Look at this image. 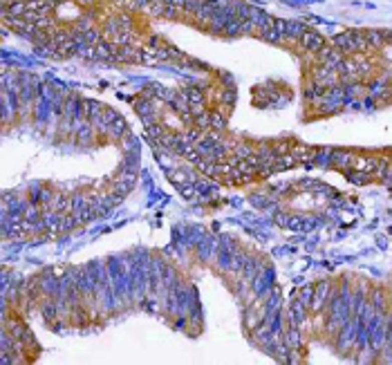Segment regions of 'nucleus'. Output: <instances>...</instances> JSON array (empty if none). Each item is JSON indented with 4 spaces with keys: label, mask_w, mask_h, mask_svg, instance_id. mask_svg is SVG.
<instances>
[{
    "label": "nucleus",
    "mask_w": 392,
    "mask_h": 365,
    "mask_svg": "<svg viewBox=\"0 0 392 365\" xmlns=\"http://www.w3.org/2000/svg\"><path fill=\"white\" fill-rule=\"evenodd\" d=\"M332 291H334V285L332 280H321L316 287H314V298L309 302V311L318 314V311L327 309V302L332 298Z\"/></svg>",
    "instance_id": "obj_1"
},
{
    "label": "nucleus",
    "mask_w": 392,
    "mask_h": 365,
    "mask_svg": "<svg viewBox=\"0 0 392 365\" xmlns=\"http://www.w3.org/2000/svg\"><path fill=\"white\" fill-rule=\"evenodd\" d=\"M356 155L352 150H334L332 152V164L334 168H341V170H347V168H356Z\"/></svg>",
    "instance_id": "obj_2"
},
{
    "label": "nucleus",
    "mask_w": 392,
    "mask_h": 365,
    "mask_svg": "<svg viewBox=\"0 0 392 365\" xmlns=\"http://www.w3.org/2000/svg\"><path fill=\"white\" fill-rule=\"evenodd\" d=\"M300 47H303L305 52H309V54H316L321 47H325V38L321 36L318 32H305L303 38H300Z\"/></svg>",
    "instance_id": "obj_3"
},
{
    "label": "nucleus",
    "mask_w": 392,
    "mask_h": 365,
    "mask_svg": "<svg viewBox=\"0 0 392 365\" xmlns=\"http://www.w3.org/2000/svg\"><path fill=\"white\" fill-rule=\"evenodd\" d=\"M289 155L296 159V164H309V161H314V155H316V150L309 146H303V143H296V146H289Z\"/></svg>",
    "instance_id": "obj_4"
},
{
    "label": "nucleus",
    "mask_w": 392,
    "mask_h": 365,
    "mask_svg": "<svg viewBox=\"0 0 392 365\" xmlns=\"http://www.w3.org/2000/svg\"><path fill=\"white\" fill-rule=\"evenodd\" d=\"M307 32V27H305L303 21H287V41L300 43V38H303V34Z\"/></svg>",
    "instance_id": "obj_5"
},
{
    "label": "nucleus",
    "mask_w": 392,
    "mask_h": 365,
    "mask_svg": "<svg viewBox=\"0 0 392 365\" xmlns=\"http://www.w3.org/2000/svg\"><path fill=\"white\" fill-rule=\"evenodd\" d=\"M285 343L289 345L291 349H296V347H300L303 345V334H300V325H289V329L285 332Z\"/></svg>",
    "instance_id": "obj_6"
},
{
    "label": "nucleus",
    "mask_w": 392,
    "mask_h": 365,
    "mask_svg": "<svg viewBox=\"0 0 392 365\" xmlns=\"http://www.w3.org/2000/svg\"><path fill=\"white\" fill-rule=\"evenodd\" d=\"M251 155H256V148H253L251 143H236V146H233V157H236L238 161L249 159Z\"/></svg>",
    "instance_id": "obj_7"
},
{
    "label": "nucleus",
    "mask_w": 392,
    "mask_h": 365,
    "mask_svg": "<svg viewBox=\"0 0 392 365\" xmlns=\"http://www.w3.org/2000/svg\"><path fill=\"white\" fill-rule=\"evenodd\" d=\"M365 38H367V45L370 47H374V50H381V47L385 45V32H374V30H370V32H365Z\"/></svg>",
    "instance_id": "obj_8"
},
{
    "label": "nucleus",
    "mask_w": 392,
    "mask_h": 365,
    "mask_svg": "<svg viewBox=\"0 0 392 365\" xmlns=\"http://www.w3.org/2000/svg\"><path fill=\"white\" fill-rule=\"evenodd\" d=\"M103 34L108 38H114L117 34H121V23L119 18H106V25H103Z\"/></svg>",
    "instance_id": "obj_9"
},
{
    "label": "nucleus",
    "mask_w": 392,
    "mask_h": 365,
    "mask_svg": "<svg viewBox=\"0 0 392 365\" xmlns=\"http://www.w3.org/2000/svg\"><path fill=\"white\" fill-rule=\"evenodd\" d=\"M385 302H388V296H385L383 289H374V291H372V305H374L376 311L383 314V311H385Z\"/></svg>",
    "instance_id": "obj_10"
},
{
    "label": "nucleus",
    "mask_w": 392,
    "mask_h": 365,
    "mask_svg": "<svg viewBox=\"0 0 392 365\" xmlns=\"http://www.w3.org/2000/svg\"><path fill=\"white\" fill-rule=\"evenodd\" d=\"M390 164H392L390 159H376V168H374V172H372V177H374V179H385V175H388V170H390Z\"/></svg>",
    "instance_id": "obj_11"
},
{
    "label": "nucleus",
    "mask_w": 392,
    "mask_h": 365,
    "mask_svg": "<svg viewBox=\"0 0 392 365\" xmlns=\"http://www.w3.org/2000/svg\"><path fill=\"white\" fill-rule=\"evenodd\" d=\"M347 179H350L352 184H358V186H361V184H367V181L372 179V175H370V172H365V170H356V172H350V170H347Z\"/></svg>",
    "instance_id": "obj_12"
},
{
    "label": "nucleus",
    "mask_w": 392,
    "mask_h": 365,
    "mask_svg": "<svg viewBox=\"0 0 392 365\" xmlns=\"http://www.w3.org/2000/svg\"><path fill=\"white\" fill-rule=\"evenodd\" d=\"M103 110H106V108H103L101 103H97V101H88V119H90L92 123L97 121L99 117H101Z\"/></svg>",
    "instance_id": "obj_13"
},
{
    "label": "nucleus",
    "mask_w": 392,
    "mask_h": 365,
    "mask_svg": "<svg viewBox=\"0 0 392 365\" xmlns=\"http://www.w3.org/2000/svg\"><path fill=\"white\" fill-rule=\"evenodd\" d=\"M202 3H204V0H186L184 14H190V16H195V14H198V9L202 7Z\"/></svg>",
    "instance_id": "obj_14"
},
{
    "label": "nucleus",
    "mask_w": 392,
    "mask_h": 365,
    "mask_svg": "<svg viewBox=\"0 0 392 365\" xmlns=\"http://www.w3.org/2000/svg\"><path fill=\"white\" fill-rule=\"evenodd\" d=\"M184 14V9H179V7H175V5H166V9H164V18H177Z\"/></svg>",
    "instance_id": "obj_15"
},
{
    "label": "nucleus",
    "mask_w": 392,
    "mask_h": 365,
    "mask_svg": "<svg viewBox=\"0 0 392 365\" xmlns=\"http://www.w3.org/2000/svg\"><path fill=\"white\" fill-rule=\"evenodd\" d=\"M312 298H314V287H305V291L300 294V302H303L305 307H309Z\"/></svg>",
    "instance_id": "obj_16"
},
{
    "label": "nucleus",
    "mask_w": 392,
    "mask_h": 365,
    "mask_svg": "<svg viewBox=\"0 0 392 365\" xmlns=\"http://www.w3.org/2000/svg\"><path fill=\"white\" fill-rule=\"evenodd\" d=\"M385 184H392V164H390V170H388V175H385Z\"/></svg>",
    "instance_id": "obj_17"
},
{
    "label": "nucleus",
    "mask_w": 392,
    "mask_h": 365,
    "mask_svg": "<svg viewBox=\"0 0 392 365\" xmlns=\"http://www.w3.org/2000/svg\"><path fill=\"white\" fill-rule=\"evenodd\" d=\"M173 5H175V7H179V9H184L186 0H173Z\"/></svg>",
    "instance_id": "obj_18"
},
{
    "label": "nucleus",
    "mask_w": 392,
    "mask_h": 365,
    "mask_svg": "<svg viewBox=\"0 0 392 365\" xmlns=\"http://www.w3.org/2000/svg\"><path fill=\"white\" fill-rule=\"evenodd\" d=\"M76 3H79V5H94L97 0H76Z\"/></svg>",
    "instance_id": "obj_19"
},
{
    "label": "nucleus",
    "mask_w": 392,
    "mask_h": 365,
    "mask_svg": "<svg viewBox=\"0 0 392 365\" xmlns=\"http://www.w3.org/2000/svg\"><path fill=\"white\" fill-rule=\"evenodd\" d=\"M164 3H166V5H173V0H164Z\"/></svg>",
    "instance_id": "obj_20"
}]
</instances>
